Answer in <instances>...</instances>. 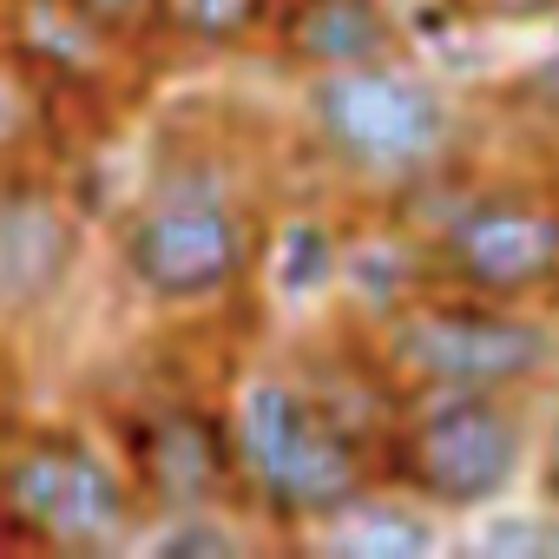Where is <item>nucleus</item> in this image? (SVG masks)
<instances>
[{"mask_svg":"<svg viewBox=\"0 0 559 559\" xmlns=\"http://www.w3.org/2000/svg\"><path fill=\"white\" fill-rule=\"evenodd\" d=\"M539 493L559 507V415H552L546 435H539Z\"/></svg>","mask_w":559,"mask_h":559,"instance_id":"obj_20","label":"nucleus"},{"mask_svg":"<svg viewBox=\"0 0 559 559\" xmlns=\"http://www.w3.org/2000/svg\"><path fill=\"white\" fill-rule=\"evenodd\" d=\"M474 552L480 559H559V507H487V520L474 526Z\"/></svg>","mask_w":559,"mask_h":559,"instance_id":"obj_13","label":"nucleus"},{"mask_svg":"<svg viewBox=\"0 0 559 559\" xmlns=\"http://www.w3.org/2000/svg\"><path fill=\"white\" fill-rule=\"evenodd\" d=\"M0 428H8V382H0Z\"/></svg>","mask_w":559,"mask_h":559,"instance_id":"obj_21","label":"nucleus"},{"mask_svg":"<svg viewBox=\"0 0 559 559\" xmlns=\"http://www.w3.org/2000/svg\"><path fill=\"white\" fill-rule=\"evenodd\" d=\"M349 276L362 284V297L382 310V317H395L402 304H408V250L402 243H362V250H349Z\"/></svg>","mask_w":559,"mask_h":559,"instance_id":"obj_16","label":"nucleus"},{"mask_svg":"<svg viewBox=\"0 0 559 559\" xmlns=\"http://www.w3.org/2000/svg\"><path fill=\"white\" fill-rule=\"evenodd\" d=\"M304 106L317 145L362 185H421L461 145V119L448 93L428 73L395 67V53L317 73Z\"/></svg>","mask_w":559,"mask_h":559,"instance_id":"obj_1","label":"nucleus"},{"mask_svg":"<svg viewBox=\"0 0 559 559\" xmlns=\"http://www.w3.org/2000/svg\"><path fill=\"white\" fill-rule=\"evenodd\" d=\"M526 467L520 415L487 389H415L389 435V474L448 513H487Z\"/></svg>","mask_w":559,"mask_h":559,"instance_id":"obj_4","label":"nucleus"},{"mask_svg":"<svg viewBox=\"0 0 559 559\" xmlns=\"http://www.w3.org/2000/svg\"><path fill=\"white\" fill-rule=\"evenodd\" d=\"M80 257V217L40 185H0V317L60 297Z\"/></svg>","mask_w":559,"mask_h":559,"instance_id":"obj_8","label":"nucleus"},{"mask_svg":"<svg viewBox=\"0 0 559 559\" xmlns=\"http://www.w3.org/2000/svg\"><path fill=\"white\" fill-rule=\"evenodd\" d=\"M520 99L559 119V14H552V40H546V53L520 73Z\"/></svg>","mask_w":559,"mask_h":559,"instance_id":"obj_17","label":"nucleus"},{"mask_svg":"<svg viewBox=\"0 0 559 559\" xmlns=\"http://www.w3.org/2000/svg\"><path fill=\"white\" fill-rule=\"evenodd\" d=\"M336 263H343V250H336V237L317 224V217H297V224H284V237H276V297H317L330 276H336Z\"/></svg>","mask_w":559,"mask_h":559,"instance_id":"obj_14","label":"nucleus"},{"mask_svg":"<svg viewBox=\"0 0 559 559\" xmlns=\"http://www.w3.org/2000/svg\"><path fill=\"white\" fill-rule=\"evenodd\" d=\"M257 230L250 217L224 198V191H158L152 204L132 211V224L119 230V263L126 276L158 297V304H204L224 297L237 276L250 270Z\"/></svg>","mask_w":559,"mask_h":559,"instance_id":"obj_5","label":"nucleus"},{"mask_svg":"<svg viewBox=\"0 0 559 559\" xmlns=\"http://www.w3.org/2000/svg\"><path fill=\"white\" fill-rule=\"evenodd\" d=\"M323 546L343 559H428V552H441V526L408 500L356 493L343 513L323 520Z\"/></svg>","mask_w":559,"mask_h":559,"instance_id":"obj_11","label":"nucleus"},{"mask_svg":"<svg viewBox=\"0 0 559 559\" xmlns=\"http://www.w3.org/2000/svg\"><path fill=\"white\" fill-rule=\"evenodd\" d=\"M145 546L158 559H230V552H243V533L224 526L211 507H185V513H165V526Z\"/></svg>","mask_w":559,"mask_h":559,"instance_id":"obj_15","label":"nucleus"},{"mask_svg":"<svg viewBox=\"0 0 559 559\" xmlns=\"http://www.w3.org/2000/svg\"><path fill=\"white\" fill-rule=\"evenodd\" d=\"M441 284L493 304H533L559 290V198L539 191H474L448 211L428 243Z\"/></svg>","mask_w":559,"mask_h":559,"instance_id":"obj_6","label":"nucleus"},{"mask_svg":"<svg viewBox=\"0 0 559 559\" xmlns=\"http://www.w3.org/2000/svg\"><path fill=\"white\" fill-rule=\"evenodd\" d=\"M27 132V93H21V80L0 67V145H14Z\"/></svg>","mask_w":559,"mask_h":559,"instance_id":"obj_18","label":"nucleus"},{"mask_svg":"<svg viewBox=\"0 0 559 559\" xmlns=\"http://www.w3.org/2000/svg\"><path fill=\"white\" fill-rule=\"evenodd\" d=\"M382 356L408 389L513 395L559 369V330L493 297H408L382 323Z\"/></svg>","mask_w":559,"mask_h":559,"instance_id":"obj_2","label":"nucleus"},{"mask_svg":"<svg viewBox=\"0 0 559 559\" xmlns=\"http://www.w3.org/2000/svg\"><path fill=\"white\" fill-rule=\"evenodd\" d=\"M284 53L310 73H336V67H362V60H389L395 53V14L382 0H290L284 8Z\"/></svg>","mask_w":559,"mask_h":559,"instance_id":"obj_10","label":"nucleus"},{"mask_svg":"<svg viewBox=\"0 0 559 559\" xmlns=\"http://www.w3.org/2000/svg\"><path fill=\"white\" fill-rule=\"evenodd\" d=\"M132 448H139V480L152 487V500L165 513L211 507L230 487V467H237V448L198 408H152V415H139L132 421Z\"/></svg>","mask_w":559,"mask_h":559,"instance_id":"obj_9","label":"nucleus"},{"mask_svg":"<svg viewBox=\"0 0 559 559\" xmlns=\"http://www.w3.org/2000/svg\"><path fill=\"white\" fill-rule=\"evenodd\" d=\"M0 507L27 533H40L53 546H80V552L119 546L132 533V487L80 435H40L21 454H8V467H0Z\"/></svg>","mask_w":559,"mask_h":559,"instance_id":"obj_7","label":"nucleus"},{"mask_svg":"<svg viewBox=\"0 0 559 559\" xmlns=\"http://www.w3.org/2000/svg\"><path fill=\"white\" fill-rule=\"evenodd\" d=\"M270 0H158L165 34H178L185 47H237L263 27Z\"/></svg>","mask_w":559,"mask_h":559,"instance_id":"obj_12","label":"nucleus"},{"mask_svg":"<svg viewBox=\"0 0 559 559\" xmlns=\"http://www.w3.org/2000/svg\"><path fill=\"white\" fill-rule=\"evenodd\" d=\"M237 467L257 487L263 513L290 526H323L369 480L356 435L317 395L276 376H257L237 389Z\"/></svg>","mask_w":559,"mask_h":559,"instance_id":"obj_3","label":"nucleus"},{"mask_svg":"<svg viewBox=\"0 0 559 559\" xmlns=\"http://www.w3.org/2000/svg\"><path fill=\"white\" fill-rule=\"evenodd\" d=\"M73 8H86L99 27H132V21H145L158 0H73Z\"/></svg>","mask_w":559,"mask_h":559,"instance_id":"obj_19","label":"nucleus"}]
</instances>
